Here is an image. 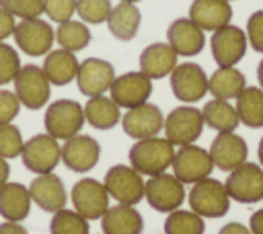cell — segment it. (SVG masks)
<instances>
[{
	"mask_svg": "<svg viewBox=\"0 0 263 234\" xmlns=\"http://www.w3.org/2000/svg\"><path fill=\"white\" fill-rule=\"evenodd\" d=\"M175 146L160 135H150L138 140L129 148V166L136 168L142 177H154L160 172H166V168L173 164Z\"/></svg>",
	"mask_w": 263,
	"mask_h": 234,
	"instance_id": "1",
	"label": "cell"
},
{
	"mask_svg": "<svg viewBox=\"0 0 263 234\" xmlns=\"http://www.w3.org/2000/svg\"><path fill=\"white\" fill-rule=\"evenodd\" d=\"M187 199H189V207L201 218H222L230 209V195L224 183L212 177L193 183Z\"/></svg>",
	"mask_w": 263,
	"mask_h": 234,
	"instance_id": "2",
	"label": "cell"
},
{
	"mask_svg": "<svg viewBox=\"0 0 263 234\" xmlns=\"http://www.w3.org/2000/svg\"><path fill=\"white\" fill-rule=\"evenodd\" d=\"M84 121L86 119H84L82 105L72 99H60L55 103H49L43 117L45 131L55 140H68L80 133Z\"/></svg>",
	"mask_w": 263,
	"mask_h": 234,
	"instance_id": "3",
	"label": "cell"
},
{
	"mask_svg": "<svg viewBox=\"0 0 263 234\" xmlns=\"http://www.w3.org/2000/svg\"><path fill=\"white\" fill-rule=\"evenodd\" d=\"M203 115L201 109L193 105H181L175 107L166 117H164V138L173 146H187L193 144L201 131H203Z\"/></svg>",
	"mask_w": 263,
	"mask_h": 234,
	"instance_id": "4",
	"label": "cell"
},
{
	"mask_svg": "<svg viewBox=\"0 0 263 234\" xmlns=\"http://www.w3.org/2000/svg\"><path fill=\"white\" fill-rule=\"evenodd\" d=\"M185 195H187L185 185L175 174L168 172L148 177V181L144 183V199L152 209L162 213H171L179 209L181 203L185 201Z\"/></svg>",
	"mask_w": 263,
	"mask_h": 234,
	"instance_id": "5",
	"label": "cell"
},
{
	"mask_svg": "<svg viewBox=\"0 0 263 234\" xmlns=\"http://www.w3.org/2000/svg\"><path fill=\"white\" fill-rule=\"evenodd\" d=\"M224 187L232 201L257 203L263 199V166L255 162H242L228 172Z\"/></svg>",
	"mask_w": 263,
	"mask_h": 234,
	"instance_id": "6",
	"label": "cell"
},
{
	"mask_svg": "<svg viewBox=\"0 0 263 234\" xmlns=\"http://www.w3.org/2000/svg\"><path fill=\"white\" fill-rule=\"evenodd\" d=\"M14 82V94L18 96L21 105H25L27 109H41L47 105L49 94H51V82L47 80L43 68L27 64L21 66Z\"/></svg>",
	"mask_w": 263,
	"mask_h": 234,
	"instance_id": "7",
	"label": "cell"
},
{
	"mask_svg": "<svg viewBox=\"0 0 263 234\" xmlns=\"http://www.w3.org/2000/svg\"><path fill=\"white\" fill-rule=\"evenodd\" d=\"M171 166H173V174L183 185H193L201 179H208L214 170V162H212L210 152L195 146V144L179 146V150H175Z\"/></svg>",
	"mask_w": 263,
	"mask_h": 234,
	"instance_id": "8",
	"label": "cell"
},
{
	"mask_svg": "<svg viewBox=\"0 0 263 234\" xmlns=\"http://www.w3.org/2000/svg\"><path fill=\"white\" fill-rule=\"evenodd\" d=\"M144 179L142 174L125 164H115L107 170L103 185L109 193V197H113L117 203H125V205H136L144 199Z\"/></svg>",
	"mask_w": 263,
	"mask_h": 234,
	"instance_id": "9",
	"label": "cell"
},
{
	"mask_svg": "<svg viewBox=\"0 0 263 234\" xmlns=\"http://www.w3.org/2000/svg\"><path fill=\"white\" fill-rule=\"evenodd\" d=\"M21 160H23L25 168H29L35 174L53 172V168L62 160V146L58 144V140L53 135L37 133L25 142Z\"/></svg>",
	"mask_w": 263,
	"mask_h": 234,
	"instance_id": "10",
	"label": "cell"
},
{
	"mask_svg": "<svg viewBox=\"0 0 263 234\" xmlns=\"http://www.w3.org/2000/svg\"><path fill=\"white\" fill-rule=\"evenodd\" d=\"M12 37L23 53L31 57H39L51 51V45L55 41V31L49 27L47 21H41L37 16V18H23L21 23H16Z\"/></svg>",
	"mask_w": 263,
	"mask_h": 234,
	"instance_id": "11",
	"label": "cell"
},
{
	"mask_svg": "<svg viewBox=\"0 0 263 234\" xmlns=\"http://www.w3.org/2000/svg\"><path fill=\"white\" fill-rule=\"evenodd\" d=\"M247 33L236 27V25H224L222 29L212 33L210 47H212V57L218 64V68H228L236 66L245 53H247Z\"/></svg>",
	"mask_w": 263,
	"mask_h": 234,
	"instance_id": "12",
	"label": "cell"
},
{
	"mask_svg": "<svg viewBox=\"0 0 263 234\" xmlns=\"http://www.w3.org/2000/svg\"><path fill=\"white\" fill-rule=\"evenodd\" d=\"M171 90L181 103H197L208 94V76L199 64L183 62L171 72Z\"/></svg>",
	"mask_w": 263,
	"mask_h": 234,
	"instance_id": "13",
	"label": "cell"
},
{
	"mask_svg": "<svg viewBox=\"0 0 263 234\" xmlns=\"http://www.w3.org/2000/svg\"><path fill=\"white\" fill-rule=\"evenodd\" d=\"M72 205L74 209L86 218V220H99L103 218V213L109 209V193L105 189L103 183H99L97 179H80L78 183H74L72 193H70Z\"/></svg>",
	"mask_w": 263,
	"mask_h": 234,
	"instance_id": "14",
	"label": "cell"
},
{
	"mask_svg": "<svg viewBox=\"0 0 263 234\" xmlns=\"http://www.w3.org/2000/svg\"><path fill=\"white\" fill-rule=\"evenodd\" d=\"M115 80V68L111 62L101 57H88L78 66L76 84L84 96H99L105 94Z\"/></svg>",
	"mask_w": 263,
	"mask_h": 234,
	"instance_id": "15",
	"label": "cell"
},
{
	"mask_svg": "<svg viewBox=\"0 0 263 234\" xmlns=\"http://www.w3.org/2000/svg\"><path fill=\"white\" fill-rule=\"evenodd\" d=\"M101 158V146L92 135L76 133L68 140H64L62 146V162L66 168L74 172H88L97 166Z\"/></svg>",
	"mask_w": 263,
	"mask_h": 234,
	"instance_id": "16",
	"label": "cell"
},
{
	"mask_svg": "<svg viewBox=\"0 0 263 234\" xmlns=\"http://www.w3.org/2000/svg\"><path fill=\"white\" fill-rule=\"evenodd\" d=\"M109 92L119 107L132 109L142 103H148L152 94V80L142 72H125L121 76H115Z\"/></svg>",
	"mask_w": 263,
	"mask_h": 234,
	"instance_id": "17",
	"label": "cell"
},
{
	"mask_svg": "<svg viewBox=\"0 0 263 234\" xmlns=\"http://www.w3.org/2000/svg\"><path fill=\"white\" fill-rule=\"evenodd\" d=\"M119 123H121L123 131L129 138L142 140V138L158 135L160 129H162V125H164V117H162V111L156 105L142 103L138 107L127 109Z\"/></svg>",
	"mask_w": 263,
	"mask_h": 234,
	"instance_id": "18",
	"label": "cell"
},
{
	"mask_svg": "<svg viewBox=\"0 0 263 234\" xmlns=\"http://www.w3.org/2000/svg\"><path fill=\"white\" fill-rule=\"evenodd\" d=\"M208 152L212 156L214 168H220L224 172H230L236 166H240L242 162H247L249 146H247L245 138H240L238 133L226 131V133H218L212 140V146H210Z\"/></svg>",
	"mask_w": 263,
	"mask_h": 234,
	"instance_id": "19",
	"label": "cell"
},
{
	"mask_svg": "<svg viewBox=\"0 0 263 234\" xmlns=\"http://www.w3.org/2000/svg\"><path fill=\"white\" fill-rule=\"evenodd\" d=\"M205 31H201L189 16L187 18H175L166 29V43L173 47L177 55L191 57L201 53L205 45Z\"/></svg>",
	"mask_w": 263,
	"mask_h": 234,
	"instance_id": "20",
	"label": "cell"
},
{
	"mask_svg": "<svg viewBox=\"0 0 263 234\" xmlns=\"http://www.w3.org/2000/svg\"><path fill=\"white\" fill-rule=\"evenodd\" d=\"M29 193H31V201L37 207H41L43 211H51V213L66 207V201H68L66 187L62 179L53 172L37 174L33 183L29 185Z\"/></svg>",
	"mask_w": 263,
	"mask_h": 234,
	"instance_id": "21",
	"label": "cell"
},
{
	"mask_svg": "<svg viewBox=\"0 0 263 234\" xmlns=\"http://www.w3.org/2000/svg\"><path fill=\"white\" fill-rule=\"evenodd\" d=\"M189 18L201 31H218L232 21V6L228 0H193L189 6Z\"/></svg>",
	"mask_w": 263,
	"mask_h": 234,
	"instance_id": "22",
	"label": "cell"
},
{
	"mask_svg": "<svg viewBox=\"0 0 263 234\" xmlns=\"http://www.w3.org/2000/svg\"><path fill=\"white\" fill-rule=\"evenodd\" d=\"M177 53L168 43H150L140 53V72L146 74L150 80H158L164 76H171V72L177 66Z\"/></svg>",
	"mask_w": 263,
	"mask_h": 234,
	"instance_id": "23",
	"label": "cell"
},
{
	"mask_svg": "<svg viewBox=\"0 0 263 234\" xmlns=\"http://www.w3.org/2000/svg\"><path fill=\"white\" fill-rule=\"evenodd\" d=\"M103 234H142L144 220L136 205H109V209L101 218Z\"/></svg>",
	"mask_w": 263,
	"mask_h": 234,
	"instance_id": "24",
	"label": "cell"
},
{
	"mask_svg": "<svg viewBox=\"0 0 263 234\" xmlns=\"http://www.w3.org/2000/svg\"><path fill=\"white\" fill-rule=\"evenodd\" d=\"M78 66H80V62L76 60V55L72 51L60 47V49H51L49 53H45L41 68L53 86H66L72 80H76Z\"/></svg>",
	"mask_w": 263,
	"mask_h": 234,
	"instance_id": "25",
	"label": "cell"
},
{
	"mask_svg": "<svg viewBox=\"0 0 263 234\" xmlns=\"http://www.w3.org/2000/svg\"><path fill=\"white\" fill-rule=\"evenodd\" d=\"M29 187L21 183H6L0 187V216L8 222H23L31 211Z\"/></svg>",
	"mask_w": 263,
	"mask_h": 234,
	"instance_id": "26",
	"label": "cell"
},
{
	"mask_svg": "<svg viewBox=\"0 0 263 234\" xmlns=\"http://www.w3.org/2000/svg\"><path fill=\"white\" fill-rule=\"evenodd\" d=\"M140 21H142V14H140L138 6L132 2H121L111 8V12L107 16V27L115 39L132 41L138 35Z\"/></svg>",
	"mask_w": 263,
	"mask_h": 234,
	"instance_id": "27",
	"label": "cell"
},
{
	"mask_svg": "<svg viewBox=\"0 0 263 234\" xmlns=\"http://www.w3.org/2000/svg\"><path fill=\"white\" fill-rule=\"evenodd\" d=\"M247 86V78L236 66L218 68L212 76H208V92L214 99L222 101H234Z\"/></svg>",
	"mask_w": 263,
	"mask_h": 234,
	"instance_id": "28",
	"label": "cell"
},
{
	"mask_svg": "<svg viewBox=\"0 0 263 234\" xmlns=\"http://www.w3.org/2000/svg\"><path fill=\"white\" fill-rule=\"evenodd\" d=\"M119 105L105 94L99 96H90L82 111H84V119L86 123H90L95 129H111L121 121V113H119Z\"/></svg>",
	"mask_w": 263,
	"mask_h": 234,
	"instance_id": "29",
	"label": "cell"
},
{
	"mask_svg": "<svg viewBox=\"0 0 263 234\" xmlns=\"http://www.w3.org/2000/svg\"><path fill=\"white\" fill-rule=\"evenodd\" d=\"M203 115V123L212 129H216L218 133H226V131H234L238 127V113L234 109L232 103L222 101V99H212L203 105L201 109Z\"/></svg>",
	"mask_w": 263,
	"mask_h": 234,
	"instance_id": "30",
	"label": "cell"
},
{
	"mask_svg": "<svg viewBox=\"0 0 263 234\" xmlns=\"http://www.w3.org/2000/svg\"><path fill=\"white\" fill-rule=\"evenodd\" d=\"M234 109L238 121L247 127H263V88L245 86V90L234 99Z\"/></svg>",
	"mask_w": 263,
	"mask_h": 234,
	"instance_id": "31",
	"label": "cell"
},
{
	"mask_svg": "<svg viewBox=\"0 0 263 234\" xmlns=\"http://www.w3.org/2000/svg\"><path fill=\"white\" fill-rule=\"evenodd\" d=\"M55 41L60 43L62 49L68 51H80L90 43V31L82 21H66L60 23L55 29Z\"/></svg>",
	"mask_w": 263,
	"mask_h": 234,
	"instance_id": "32",
	"label": "cell"
},
{
	"mask_svg": "<svg viewBox=\"0 0 263 234\" xmlns=\"http://www.w3.org/2000/svg\"><path fill=\"white\" fill-rule=\"evenodd\" d=\"M203 218L193 209H175L164 220V234H203Z\"/></svg>",
	"mask_w": 263,
	"mask_h": 234,
	"instance_id": "33",
	"label": "cell"
},
{
	"mask_svg": "<svg viewBox=\"0 0 263 234\" xmlns=\"http://www.w3.org/2000/svg\"><path fill=\"white\" fill-rule=\"evenodd\" d=\"M88 220L82 218L76 209H66L62 207L60 211L53 213L49 222V232L51 234H88Z\"/></svg>",
	"mask_w": 263,
	"mask_h": 234,
	"instance_id": "34",
	"label": "cell"
},
{
	"mask_svg": "<svg viewBox=\"0 0 263 234\" xmlns=\"http://www.w3.org/2000/svg\"><path fill=\"white\" fill-rule=\"evenodd\" d=\"M111 8V0H76V12L80 21L88 25L107 23Z\"/></svg>",
	"mask_w": 263,
	"mask_h": 234,
	"instance_id": "35",
	"label": "cell"
},
{
	"mask_svg": "<svg viewBox=\"0 0 263 234\" xmlns=\"http://www.w3.org/2000/svg\"><path fill=\"white\" fill-rule=\"evenodd\" d=\"M23 146H25V140L16 125H12V123L0 125V158L8 160V158L21 156Z\"/></svg>",
	"mask_w": 263,
	"mask_h": 234,
	"instance_id": "36",
	"label": "cell"
},
{
	"mask_svg": "<svg viewBox=\"0 0 263 234\" xmlns=\"http://www.w3.org/2000/svg\"><path fill=\"white\" fill-rule=\"evenodd\" d=\"M21 70V57L16 49L4 41H0V86L12 82Z\"/></svg>",
	"mask_w": 263,
	"mask_h": 234,
	"instance_id": "37",
	"label": "cell"
},
{
	"mask_svg": "<svg viewBox=\"0 0 263 234\" xmlns=\"http://www.w3.org/2000/svg\"><path fill=\"white\" fill-rule=\"evenodd\" d=\"M0 8L10 12L12 16L37 18L43 14V0H0Z\"/></svg>",
	"mask_w": 263,
	"mask_h": 234,
	"instance_id": "38",
	"label": "cell"
},
{
	"mask_svg": "<svg viewBox=\"0 0 263 234\" xmlns=\"http://www.w3.org/2000/svg\"><path fill=\"white\" fill-rule=\"evenodd\" d=\"M43 12L53 23H66L76 12V0H43Z\"/></svg>",
	"mask_w": 263,
	"mask_h": 234,
	"instance_id": "39",
	"label": "cell"
},
{
	"mask_svg": "<svg viewBox=\"0 0 263 234\" xmlns=\"http://www.w3.org/2000/svg\"><path fill=\"white\" fill-rule=\"evenodd\" d=\"M247 41L257 51L263 53V10H255L247 21Z\"/></svg>",
	"mask_w": 263,
	"mask_h": 234,
	"instance_id": "40",
	"label": "cell"
},
{
	"mask_svg": "<svg viewBox=\"0 0 263 234\" xmlns=\"http://www.w3.org/2000/svg\"><path fill=\"white\" fill-rule=\"evenodd\" d=\"M21 111V101L14 94V90L0 88V125L12 123V119Z\"/></svg>",
	"mask_w": 263,
	"mask_h": 234,
	"instance_id": "41",
	"label": "cell"
},
{
	"mask_svg": "<svg viewBox=\"0 0 263 234\" xmlns=\"http://www.w3.org/2000/svg\"><path fill=\"white\" fill-rule=\"evenodd\" d=\"M14 27H16V21L10 12H6L4 8H0V41H4L6 37H10L14 33Z\"/></svg>",
	"mask_w": 263,
	"mask_h": 234,
	"instance_id": "42",
	"label": "cell"
},
{
	"mask_svg": "<svg viewBox=\"0 0 263 234\" xmlns=\"http://www.w3.org/2000/svg\"><path fill=\"white\" fill-rule=\"evenodd\" d=\"M218 234H251V230L240 222H228V224H224L220 228Z\"/></svg>",
	"mask_w": 263,
	"mask_h": 234,
	"instance_id": "43",
	"label": "cell"
},
{
	"mask_svg": "<svg viewBox=\"0 0 263 234\" xmlns=\"http://www.w3.org/2000/svg\"><path fill=\"white\" fill-rule=\"evenodd\" d=\"M249 230H251V234H263V207L257 209V211L251 216V220H249Z\"/></svg>",
	"mask_w": 263,
	"mask_h": 234,
	"instance_id": "44",
	"label": "cell"
},
{
	"mask_svg": "<svg viewBox=\"0 0 263 234\" xmlns=\"http://www.w3.org/2000/svg\"><path fill=\"white\" fill-rule=\"evenodd\" d=\"M0 234H29V232L21 226V222H8V220H4L0 224Z\"/></svg>",
	"mask_w": 263,
	"mask_h": 234,
	"instance_id": "45",
	"label": "cell"
},
{
	"mask_svg": "<svg viewBox=\"0 0 263 234\" xmlns=\"http://www.w3.org/2000/svg\"><path fill=\"white\" fill-rule=\"evenodd\" d=\"M8 177H10V166H8L6 158H0V187L8 183Z\"/></svg>",
	"mask_w": 263,
	"mask_h": 234,
	"instance_id": "46",
	"label": "cell"
},
{
	"mask_svg": "<svg viewBox=\"0 0 263 234\" xmlns=\"http://www.w3.org/2000/svg\"><path fill=\"white\" fill-rule=\"evenodd\" d=\"M257 80H259V86L263 88V60H261L259 66H257Z\"/></svg>",
	"mask_w": 263,
	"mask_h": 234,
	"instance_id": "47",
	"label": "cell"
},
{
	"mask_svg": "<svg viewBox=\"0 0 263 234\" xmlns=\"http://www.w3.org/2000/svg\"><path fill=\"white\" fill-rule=\"evenodd\" d=\"M257 154H259V164L263 166V138H261V142H259V148H257Z\"/></svg>",
	"mask_w": 263,
	"mask_h": 234,
	"instance_id": "48",
	"label": "cell"
},
{
	"mask_svg": "<svg viewBox=\"0 0 263 234\" xmlns=\"http://www.w3.org/2000/svg\"><path fill=\"white\" fill-rule=\"evenodd\" d=\"M121 2H132V4H136V2H140V0H121Z\"/></svg>",
	"mask_w": 263,
	"mask_h": 234,
	"instance_id": "49",
	"label": "cell"
},
{
	"mask_svg": "<svg viewBox=\"0 0 263 234\" xmlns=\"http://www.w3.org/2000/svg\"><path fill=\"white\" fill-rule=\"evenodd\" d=\"M228 2H232V0H228Z\"/></svg>",
	"mask_w": 263,
	"mask_h": 234,
	"instance_id": "50",
	"label": "cell"
}]
</instances>
